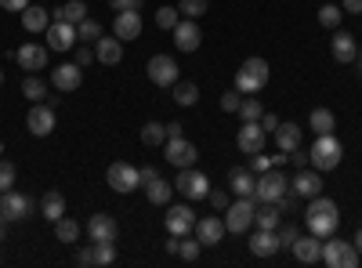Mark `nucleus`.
Instances as JSON below:
<instances>
[{
  "label": "nucleus",
  "mask_w": 362,
  "mask_h": 268,
  "mask_svg": "<svg viewBox=\"0 0 362 268\" xmlns=\"http://www.w3.org/2000/svg\"><path fill=\"white\" fill-rule=\"evenodd\" d=\"M286 160H290V163H293L297 170H300V167H308V153H300V148H293V153H290Z\"/></svg>",
  "instance_id": "4d7b16f0"
},
{
  "label": "nucleus",
  "mask_w": 362,
  "mask_h": 268,
  "mask_svg": "<svg viewBox=\"0 0 362 268\" xmlns=\"http://www.w3.org/2000/svg\"><path fill=\"white\" fill-rule=\"evenodd\" d=\"M167 138H181V124H167Z\"/></svg>",
  "instance_id": "bf43d9fd"
},
{
  "label": "nucleus",
  "mask_w": 362,
  "mask_h": 268,
  "mask_svg": "<svg viewBox=\"0 0 362 268\" xmlns=\"http://www.w3.org/2000/svg\"><path fill=\"white\" fill-rule=\"evenodd\" d=\"M290 192L297 196V199H315V196H322V170H305L300 167L293 177H290Z\"/></svg>",
  "instance_id": "4468645a"
},
{
  "label": "nucleus",
  "mask_w": 362,
  "mask_h": 268,
  "mask_svg": "<svg viewBox=\"0 0 362 268\" xmlns=\"http://www.w3.org/2000/svg\"><path fill=\"white\" fill-rule=\"evenodd\" d=\"M170 91H174L170 98H174L181 109H189V105H196V102H199V87H196L192 80H177V83L170 87Z\"/></svg>",
  "instance_id": "2f4dec72"
},
{
  "label": "nucleus",
  "mask_w": 362,
  "mask_h": 268,
  "mask_svg": "<svg viewBox=\"0 0 362 268\" xmlns=\"http://www.w3.org/2000/svg\"><path fill=\"white\" fill-rule=\"evenodd\" d=\"M177 22H181V11H177V8L163 4V8L156 11V25H160V29H167V33H170V29H174Z\"/></svg>",
  "instance_id": "37998d69"
},
{
  "label": "nucleus",
  "mask_w": 362,
  "mask_h": 268,
  "mask_svg": "<svg viewBox=\"0 0 362 268\" xmlns=\"http://www.w3.org/2000/svg\"><path fill=\"white\" fill-rule=\"evenodd\" d=\"M254 211H257V199L254 196H235L228 203V211H225V228L235 232V235H243L254 228Z\"/></svg>",
  "instance_id": "20e7f679"
},
{
  "label": "nucleus",
  "mask_w": 362,
  "mask_h": 268,
  "mask_svg": "<svg viewBox=\"0 0 362 268\" xmlns=\"http://www.w3.org/2000/svg\"><path fill=\"white\" fill-rule=\"evenodd\" d=\"M276 232H279V243H283V247H293V243H297V228H293V225H283V221H279Z\"/></svg>",
  "instance_id": "3c124183"
},
{
  "label": "nucleus",
  "mask_w": 362,
  "mask_h": 268,
  "mask_svg": "<svg viewBox=\"0 0 362 268\" xmlns=\"http://www.w3.org/2000/svg\"><path fill=\"white\" fill-rule=\"evenodd\" d=\"M308 127L315 131V134H334V127H337V116L329 112V109H312V116H308Z\"/></svg>",
  "instance_id": "72a5a7b5"
},
{
  "label": "nucleus",
  "mask_w": 362,
  "mask_h": 268,
  "mask_svg": "<svg viewBox=\"0 0 362 268\" xmlns=\"http://www.w3.org/2000/svg\"><path fill=\"white\" fill-rule=\"evenodd\" d=\"M279 221H283V214H279L276 203H257V211H254V225L257 228H272V232H276Z\"/></svg>",
  "instance_id": "7c9ffc66"
},
{
  "label": "nucleus",
  "mask_w": 362,
  "mask_h": 268,
  "mask_svg": "<svg viewBox=\"0 0 362 268\" xmlns=\"http://www.w3.org/2000/svg\"><path fill=\"white\" fill-rule=\"evenodd\" d=\"M73 51H76V58H73L76 66H90V62H95V44H83V47H73Z\"/></svg>",
  "instance_id": "09e8293b"
},
{
  "label": "nucleus",
  "mask_w": 362,
  "mask_h": 268,
  "mask_svg": "<svg viewBox=\"0 0 362 268\" xmlns=\"http://www.w3.org/2000/svg\"><path fill=\"white\" fill-rule=\"evenodd\" d=\"M22 95H25L29 102H44V98H47V83H44L37 73H25V80H22Z\"/></svg>",
  "instance_id": "f704fd0d"
},
{
  "label": "nucleus",
  "mask_w": 362,
  "mask_h": 268,
  "mask_svg": "<svg viewBox=\"0 0 362 268\" xmlns=\"http://www.w3.org/2000/svg\"><path fill=\"white\" fill-rule=\"evenodd\" d=\"M268 76H272L268 62L254 54V58H247V62L239 66V73H235V91H239V95H257L261 87L268 83Z\"/></svg>",
  "instance_id": "f03ea898"
},
{
  "label": "nucleus",
  "mask_w": 362,
  "mask_h": 268,
  "mask_svg": "<svg viewBox=\"0 0 362 268\" xmlns=\"http://www.w3.org/2000/svg\"><path fill=\"white\" fill-rule=\"evenodd\" d=\"M351 243H355V250H358V257H362V228L355 232V240H351Z\"/></svg>",
  "instance_id": "052dcab7"
},
{
  "label": "nucleus",
  "mask_w": 362,
  "mask_h": 268,
  "mask_svg": "<svg viewBox=\"0 0 362 268\" xmlns=\"http://www.w3.org/2000/svg\"><path fill=\"white\" fill-rule=\"evenodd\" d=\"M76 264H95V243H87L76 250Z\"/></svg>",
  "instance_id": "5fc2aeb1"
},
{
  "label": "nucleus",
  "mask_w": 362,
  "mask_h": 268,
  "mask_svg": "<svg viewBox=\"0 0 362 268\" xmlns=\"http://www.w3.org/2000/svg\"><path fill=\"white\" fill-rule=\"evenodd\" d=\"M199 250H203V243L196 240L192 232H189V235H181V243H177V254H181V261H196V257H199Z\"/></svg>",
  "instance_id": "a19ab883"
},
{
  "label": "nucleus",
  "mask_w": 362,
  "mask_h": 268,
  "mask_svg": "<svg viewBox=\"0 0 362 268\" xmlns=\"http://www.w3.org/2000/svg\"><path fill=\"white\" fill-rule=\"evenodd\" d=\"M0 87H4V69H0Z\"/></svg>",
  "instance_id": "0e129e2a"
},
{
  "label": "nucleus",
  "mask_w": 362,
  "mask_h": 268,
  "mask_svg": "<svg viewBox=\"0 0 362 268\" xmlns=\"http://www.w3.org/2000/svg\"><path fill=\"white\" fill-rule=\"evenodd\" d=\"M0 261H4V257H0Z\"/></svg>",
  "instance_id": "338daca9"
},
{
  "label": "nucleus",
  "mask_w": 362,
  "mask_h": 268,
  "mask_svg": "<svg viewBox=\"0 0 362 268\" xmlns=\"http://www.w3.org/2000/svg\"><path fill=\"white\" fill-rule=\"evenodd\" d=\"M0 153H4V141H0Z\"/></svg>",
  "instance_id": "69168bd1"
},
{
  "label": "nucleus",
  "mask_w": 362,
  "mask_h": 268,
  "mask_svg": "<svg viewBox=\"0 0 362 268\" xmlns=\"http://www.w3.org/2000/svg\"><path fill=\"white\" fill-rule=\"evenodd\" d=\"M95 58H98L102 66H116L119 58H124V40H116V37H98Z\"/></svg>",
  "instance_id": "bb28decb"
},
{
  "label": "nucleus",
  "mask_w": 362,
  "mask_h": 268,
  "mask_svg": "<svg viewBox=\"0 0 362 268\" xmlns=\"http://www.w3.org/2000/svg\"><path fill=\"white\" fill-rule=\"evenodd\" d=\"M145 0H109V8L112 11H141Z\"/></svg>",
  "instance_id": "603ef678"
},
{
  "label": "nucleus",
  "mask_w": 362,
  "mask_h": 268,
  "mask_svg": "<svg viewBox=\"0 0 362 268\" xmlns=\"http://www.w3.org/2000/svg\"><path fill=\"white\" fill-rule=\"evenodd\" d=\"M141 189H145L148 203H156V206H167L170 196H174V182H167V177H160V174H153L148 182H141Z\"/></svg>",
  "instance_id": "a878e982"
},
{
  "label": "nucleus",
  "mask_w": 362,
  "mask_h": 268,
  "mask_svg": "<svg viewBox=\"0 0 362 268\" xmlns=\"http://www.w3.org/2000/svg\"><path fill=\"white\" fill-rule=\"evenodd\" d=\"M257 124H261V127H264L268 134H276V127H279L283 120H279V116H276V112H264V116H261V120H257Z\"/></svg>",
  "instance_id": "864d4df0"
},
{
  "label": "nucleus",
  "mask_w": 362,
  "mask_h": 268,
  "mask_svg": "<svg viewBox=\"0 0 362 268\" xmlns=\"http://www.w3.org/2000/svg\"><path fill=\"white\" fill-rule=\"evenodd\" d=\"M290 250H293V257H297L300 264L322 261V240H319V235H297V243H293Z\"/></svg>",
  "instance_id": "393cba45"
},
{
  "label": "nucleus",
  "mask_w": 362,
  "mask_h": 268,
  "mask_svg": "<svg viewBox=\"0 0 362 268\" xmlns=\"http://www.w3.org/2000/svg\"><path fill=\"white\" fill-rule=\"evenodd\" d=\"M344 15H362V0H341Z\"/></svg>",
  "instance_id": "13d9d810"
},
{
  "label": "nucleus",
  "mask_w": 362,
  "mask_h": 268,
  "mask_svg": "<svg viewBox=\"0 0 362 268\" xmlns=\"http://www.w3.org/2000/svg\"><path fill=\"white\" fill-rule=\"evenodd\" d=\"M22 25H25V33H44V29L51 25V11L40 8V4H29L22 11Z\"/></svg>",
  "instance_id": "cd10ccee"
},
{
  "label": "nucleus",
  "mask_w": 362,
  "mask_h": 268,
  "mask_svg": "<svg viewBox=\"0 0 362 268\" xmlns=\"http://www.w3.org/2000/svg\"><path fill=\"white\" fill-rule=\"evenodd\" d=\"M167 232L170 235H189L192 228H196V211L192 206H185V203H177V206H167Z\"/></svg>",
  "instance_id": "a211bd4d"
},
{
  "label": "nucleus",
  "mask_w": 362,
  "mask_h": 268,
  "mask_svg": "<svg viewBox=\"0 0 362 268\" xmlns=\"http://www.w3.org/2000/svg\"><path fill=\"white\" fill-rule=\"evenodd\" d=\"M51 18H66V22H73V25H76V22H83V18H87V4H83V0H66V4L58 8Z\"/></svg>",
  "instance_id": "c9c22d12"
},
{
  "label": "nucleus",
  "mask_w": 362,
  "mask_h": 268,
  "mask_svg": "<svg viewBox=\"0 0 362 268\" xmlns=\"http://www.w3.org/2000/svg\"><path fill=\"white\" fill-rule=\"evenodd\" d=\"M239 116H243V120H261V116H264V105L257 102V98H243V102H239Z\"/></svg>",
  "instance_id": "c03bdc74"
},
{
  "label": "nucleus",
  "mask_w": 362,
  "mask_h": 268,
  "mask_svg": "<svg viewBox=\"0 0 362 268\" xmlns=\"http://www.w3.org/2000/svg\"><path fill=\"white\" fill-rule=\"evenodd\" d=\"M276 145H279V153H293V148H300V127L297 124H279L276 127Z\"/></svg>",
  "instance_id": "c756f323"
},
{
  "label": "nucleus",
  "mask_w": 362,
  "mask_h": 268,
  "mask_svg": "<svg viewBox=\"0 0 362 268\" xmlns=\"http://www.w3.org/2000/svg\"><path fill=\"white\" fill-rule=\"evenodd\" d=\"M206 199H210V206H218V211H228V203H232V196L225 189H210Z\"/></svg>",
  "instance_id": "de8ad7c7"
},
{
  "label": "nucleus",
  "mask_w": 362,
  "mask_h": 268,
  "mask_svg": "<svg viewBox=\"0 0 362 268\" xmlns=\"http://www.w3.org/2000/svg\"><path fill=\"white\" fill-rule=\"evenodd\" d=\"M15 58H18V66L25 69V73H37V69H47V47L44 44H22L18 51H15Z\"/></svg>",
  "instance_id": "412c9836"
},
{
  "label": "nucleus",
  "mask_w": 362,
  "mask_h": 268,
  "mask_svg": "<svg viewBox=\"0 0 362 268\" xmlns=\"http://www.w3.org/2000/svg\"><path fill=\"white\" fill-rule=\"evenodd\" d=\"M163 156L181 170V167H196V160H199V148L185 138V134H181V138H167L163 141Z\"/></svg>",
  "instance_id": "f8f14e48"
},
{
  "label": "nucleus",
  "mask_w": 362,
  "mask_h": 268,
  "mask_svg": "<svg viewBox=\"0 0 362 268\" xmlns=\"http://www.w3.org/2000/svg\"><path fill=\"white\" fill-rule=\"evenodd\" d=\"M177 11L185 15V18H203V15L210 11V0H181Z\"/></svg>",
  "instance_id": "79ce46f5"
},
{
  "label": "nucleus",
  "mask_w": 362,
  "mask_h": 268,
  "mask_svg": "<svg viewBox=\"0 0 362 268\" xmlns=\"http://www.w3.org/2000/svg\"><path fill=\"white\" fill-rule=\"evenodd\" d=\"M341 160H344V145L337 141V134H319L312 153H308V163L315 170H334Z\"/></svg>",
  "instance_id": "7ed1b4c3"
},
{
  "label": "nucleus",
  "mask_w": 362,
  "mask_h": 268,
  "mask_svg": "<svg viewBox=\"0 0 362 268\" xmlns=\"http://www.w3.org/2000/svg\"><path fill=\"white\" fill-rule=\"evenodd\" d=\"M239 102H243V98H239V91H235V87L221 95V109H225V112H239Z\"/></svg>",
  "instance_id": "8fccbe9b"
},
{
  "label": "nucleus",
  "mask_w": 362,
  "mask_h": 268,
  "mask_svg": "<svg viewBox=\"0 0 362 268\" xmlns=\"http://www.w3.org/2000/svg\"><path fill=\"white\" fill-rule=\"evenodd\" d=\"M40 214L54 225L58 218H66V196L58 192V189H51V192H44V199H40Z\"/></svg>",
  "instance_id": "c85d7f7f"
},
{
  "label": "nucleus",
  "mask_w": 362,
  "mask_h": 268,
  "mask_svg": "<svg viewBox=\"0 0 362 268\" xmlns=\"http://www.w3.org/2000/svg\"><path fill=\"white\" fill-rule=\"evenodd\" d=\"M228 189H232L235 196H254L257 177H254L250 170H232V174H228Z\"/></svg>",
  "instance_id": "473e14b6"
},
{
  "label": "nucleus",
  "mask_w": 362,
  "mask_h": 268,
  "mask_svg": "<svg viewBox=\"0 0 362 268\" xmlns=\"http://www.w3.org/2000/svg\"><path fill=\"white\" fill-rule=\"evenodd\" d=\"M15 177H18L15 163H11V160H0V192H8V189L15 185Z\"/></svg>",
  "instance_id": "49530a36"
},
{
  "label": "nucleus",
  "mask_w": 362,
  "mask_h": 268,
  "mask_svg": "<svg viewBox=\"0 0 362 268\" xmlns=\"http://www.w3.org/2000/svg\"><path fill=\"white\" fill-rule=\"evenodd\" d=\"M25 127H29L33 138H47L54 131V109L47 102H33V109H29V116H25Z\"/></svg>",
  "instance_id": "dca6fc26"
},
{
  "label": "nucleus",
  "mask_w": 362,
  "mask_h": 268,
  "mask_svg": "<svg viewBox=\"0 0 362 268\" xmlns=\"http://www.w3.org/2000/svg\"><path fill=\"white\" fill-rule=\"evenodd\" d=\"M29 214H33V199H29L25 192H0V218L4 221H25Z\"/></svg>",
  "instance_id": "9b49d317"
},
{
  "label": "nucleus",
  "mask_w": 362,
  "mask_h": 268,
  "mask_svg": "<svg viewBox=\"0 0 362 268\" xmlns=\"http://www.w3.org/2000/svg\"><path fill=\"white\" fill-rule=\"evenodd\" d=\"M329 51H334V58H337L341 66L358 62V44H355L351 33H344V29H337V33H334V40H329Z\"/></svg>",
  "instance_id": "b1692460"
},
{
  "label": "nucleus",
  "mask_w": 362,
  "mask_h": 268,
  "mask_svg": "<svg viewBox=\"0 0 362 268\" xmlns=\"http://www.w3.org/2000/svg\"><path fill=\"white\" fill-rule=\"evenodd\" d=\"M44 40H47V51H73L80 44L76 25L66 18H51V25L44 29Z\"/></svg>",
  "instance_id": "1a4fd4ad"
},
{
  "label": "nucleus",
  "mask_w": 362,
  "mask_h": 268,
  "mask_svg": "<svg viewBox=\"0 0 362 268\" xmlns=\"http://www.w3.org/2000/svg\"><path fill=\"white\" fill-rule=\"evenodd\" d=\"M76 37H80V44H98V37H102V22H98V18H83V22H76Z\"/></svg>",
  "instance_id": "4c0bfd02"
},
{
  "label": "nucleus",
  "mask_w": 362,
  "mask_h": 268,
  "mask_svg": "<svg viewBox=\"0 0 362 268\" xmlns=\"http://www.w3.org/2000/svg\"><path fill=\"white\" fill-rule=\"evenodd\" d=\"M225 218H214V214H210V218H196V228H192V235H196V240L203 243V247H218L221 240H225Z\"/></svg>",
  "instance_id": "f3484780"
},
{
  "label": "nucleus",
  "mask_w": 362,
  "mask_h": 268,
  "mask_svg": "<svg viewBox=\"0 0 362 268\" xmlns=\"http://www.w3.org/2000/svg\"><path fill=\"white\" fill-rule=\"evenodd\" d=\"M95 243V264H112L116 261V243H98V240H90Z\"/></svg>",
  "instance_id": "a18cd8bd"
},
{
  "label": "nucleus",
  "mask_w": 362,
  "mask_h": 268,
  "mask_svg": "<svg viewBox=\"0 0 362 268\" xmlns=\"http://www.w3.org/2000/svg\"><path fill=\"white\" fill-rule=\"evenodd\" d=\"M305 225H308V232H312V235H319V240L334 235V232H337V225H341V211H337V203H334V199H326V196L308 199Z\"/></svg>",
  "instance_id": "f257e3e1"
},
{
  "label": "nucleus",
  "mask_w": 362,
  "mask_h": 268,
  "mask_svg": "<svg viewBox=\"0 0 362 268\" xmlns=\"http://www.w3.org/2000/svg\"><path fill=\"white\" fill-rule=\"evenodd\" d=\"M145 69H148V80H153L156 87H174L181 80V69L174 62V54H153Z\"/></svg>",
  "instance_id": "9d476101"
},
{
  "label": "nucleus",
  "mask_w": 362,
  "mask_h": 268,
  "mask_svg": "<svg viewBox=\"0 0 362 268\" xmlns=\"http://www.w3.org/2000/svg\"><path fill=\"white\" fill-rule=\"evenodd\" d=\"M286 192H290V177H286L279 167H272V170H264V174L257 177L254 199H257V203H276V199L286 196Z\"/></svg>",
  "instance_id": "0eeeda50"
},
{
  "label": "nucleus",
  "mask_w": 362,
  "mask_h": 268,
  "mask_svg": "<svg viewBox=\"0 0 362 268\" xmlns=\"http://www.w3.org/2000/svg\"><path fill=\"white\" fill-rule=\"evenodd\" d=\"M0 8H4V11H18V15H22V11L29 8V0H0Z\"/></svg>",
  "instance_id": "6e6d98bb"
},
{
  "label": "nucleus",
  "mask_w": 362,
  "mask_h": 268,
  "mask_svg": "<svg viewBox=\"0 0 362 268\" xmlns=\"http://www.w3.org/2000/svg\"><path fill=\"white\" fill-rule=\"evenodd\" d=\"M235 145H239V153H247V156L264 153V145H268V131H264L257 120H243V127H239V134H235Z\"/></svg>",
  "instance_id": "ddd939ff"
},
{
  "label": "nucleus",
  "mask_w": 362,
  "mask_h": 268,
  "mask_svg": "<svg viewBox=\"0 0 362 268\" xmlns=\"http://www.w3.org/2000/svg\"><path fill=\"white\" fill-rule=\"evenodd\" d=\"M174 47L177 51H185V54H192V51H199V44H203V29L196 25V18H181L174 29Z\"/></svg>",
  "instance_id": "2eb2a0df"
},
{
  "label": "nucleus",
  "mask_w": 362,
  "mask_h": 268,
  "mask_svg": "<svg viewBox=\"0 0 362 268\" xmlns=\"http://www.w3.org/2000/svg\"><path fill=\"white\" fill-rule=\"evenodd\" d=\"M358 66H362V44H358Z\"/></svg>",
  "instance_id": "e2e57ef3"
},
{
  "label": "nucleus",
  "mask_w": 362,
  "mask_h": 268,
  "mask_svg": "<svg viewBox=\"0 0 362 268\" xmlns=\"http://www.w3.org/2000/svg\"><path fill=\"white\" fill-rule=\"evenodd\" d=\"M105 182H109V189H112V192L127 196V192L141 189V170H138L134 163L116 160V163H109V170H105Z\"/></svg>",
  "instance_id": "423d86ee"
},
{
  "label": "nucleus",
  "mask_w": 362,
  "mask_h": 268,
  "mask_svg": "<svg viewBox=\"0 0 362 268\" xmlns=\"http://www.w3.org/2000/svg\"><path fill=\"white\" fill-rule=\"evenodd\" d=\"M163 141H167V124H156V120H148V124L141 127V145L156 148V145H163Z\"/></svg>",
  "instance_id": "e433bc0d"
},
{
  "label": "nucleus",
  "mask_w": 362,
  "mask_h": 268,
  "mask_svg": "<svg viewBox=\"0 0 362 268\" xmlns=\"http://www.w3.org/2000/svg\"><path fill=\"white\" fill-rule=\"evenodd\" d=\"M174 189L185 196V199H206V192H210V177H206L203 170H196V167H181L177 177H174Z\"/></svg>",
  "instance_id": "6e6552de"
},
{
  "label": "nucleus",
  "mask_w": 362,
  "mask_h": 268,
  "mask_svg": "<svg viewBox=\"0 0 362 268\" xmlns=\"http://www.w3.org/2000/svg\"><path fill=\"white\" fill-rule=\"evenodd\" d=\"M54 235H58V243H76L80 240V225L73 218H58L54 221Z\"/></svg>",
  "instance_id": "58836bf2"
},
{
  "label": "nucleus",
  "mask_w": 362,
  "mask_h": 268,
  "mask_svg": "<svg viewBox=\"0 0 362 268\" xmlns=\"http://www.w3.org/2000/svg\"><path fill=\"white\" fill-rule=\"evenodd\" d=\"M341 18H344V8H341V4H322V8H319V25H322V29H337Z\"/></svg>",
  "instance_id": "ea45409f"
},
{
  "label": "nucleus",
  "mask_w": 362,
  "mask_h": 268,
  "mask_svg": "<svg viewBox=\"0 0 362 268\" xmlns=\"http://www.w3.org/2000/svg\"><path fill=\"white\" fill-rule=\"evenodd\" d=\"M4 225H8V221H4V218H0V243H4Z\"/></svg>",
  "instance_id": "680f3d73"
},
{
  "label": "nucleus",
  "mask_w": 362,
  "mask_h": 268,
  "mask_svg": "<svg viewBox=\"0 0 362 268\" xmlns=\"http://www.w3.org/2000/svg\"><path fill=\"white\" fill-rule=\"evenodd\" d=\"M87 235H90V240H98V243H116L119 225H116L112 214H95L87 221Z\"/></svg>",
  "instance_id": "5701e85b"
},
{
  "label": "nucleus",
  "mask_w": 362,
  "mask_h": 268,
  "mask_svg": "<svg viewBox=\"0 0 362 268\" xmlns=\"http://www.w3.org/2000/svg\"><path fill=\"white\" fill-rule=\"evenodd\" d=\"M112 37L116 40H138L141 37V15L138 11H116V18H112Z\"/></svg>",
  "instance_id": "aec40b11"
},
{
  "label": "nucleus",
  "mask_w": 362,
  "mask_h": 268,
  "mask_svg": "<svg viewBox=\"0 0 362 268\" xmlns=\"http://www.w3.org/2000/svg\"><path fill=\"white\" fill-rule=\"evenodd\" d=\"M322 261L329 268H355L358 264V250L351 240H337V235H326L322 240Z\"/></svg>",
  "instance_id": "39448f33"
},
{
  "label": "nucleus",
  "mask_w": 362,
  "mask_h": 268,
  "mask_svg": "<svg viewBox=\"0 0 362 268\" xmlns=\"http://www.w3.org/2000/svg\"><path fill=\"white\" fill-rule=\"evenodd\" d=\"M279 250H283L279 232H272V228H257V232L250 235V254H254V257H276Z\"/></svg>",
  "instance_id": "4be33fe9"
},
{
  "label": "nucleus",
  "mask_w": 362,
  "mask_h": 268,
  "mask_svg": "<svg viewBox=\"0 0 362 268\" xmlns=\"http://www.w3.org/2000/svg\"><path fill=\"white\" fill-rule=\"evenodd\" d=\"M51 83L58 87V91H76V87L83 83V66H76V62H62V66H54L51 69Z\"/></svg>",
  "instance_id": "6ab92c4d"
}]
</instances>
